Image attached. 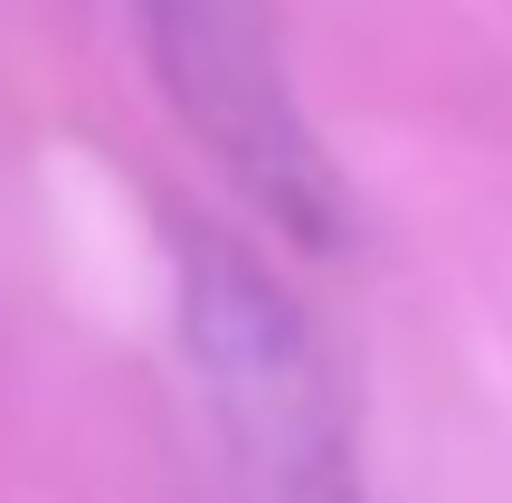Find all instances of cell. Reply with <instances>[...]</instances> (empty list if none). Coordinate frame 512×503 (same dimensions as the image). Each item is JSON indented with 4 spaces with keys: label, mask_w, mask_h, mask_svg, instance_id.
<instances>
[{
    "label": "cell",
    "mask_w": 512,
    "mask_h": 503,
    "mask_svg": "<svg viewBox=\"0 0 512 503\" xmlns=\"http://www.w3.org/2000/svg\"><path fill=\"white\" fill-rule=\"evenodd\" d=\"M181 352L256 503H370L342 371L275 266L228 228H181Z\"/></svg>",
    "instance_id": "1"
},
{
    "label": "cell",
    "mask_w": 512,
    "mask_h": 503,
    "mask_svg": "<svg viewBox=\"0 0 512 503\" xmlns=\"http://www.w3.org/2000/svg\"><path fill=\"white\" fill-rule=\"evenodd\" d=\"M133 29H143V67L162 105L190 124V143L228 171V190L256 219L313 257L351 247L342 162L294 95L266 0H133Z\"/></svg>",
    "instance_id": "2"
}]
</instances>
